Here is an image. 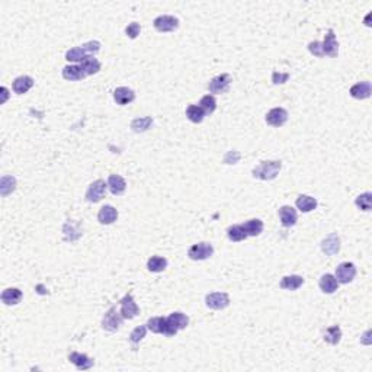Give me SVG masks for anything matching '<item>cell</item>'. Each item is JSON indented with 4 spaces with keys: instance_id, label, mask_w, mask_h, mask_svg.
Masks as SVG:
<instances>
[{
    "instance_id": "cell-1",
    "label": "cell",
    "mask_w": 372,
    "mask_h": 372,
    "mask_svg": "<svg viewBox=\"0 0 372 372\" xmlns=\"http://www.w3.org/2000/svg\"><path fill=\"white\" fill-rule=\"evenodd\" d=\"M282 169L281 160H269V162H260L259 166L253 169V176L260 181H272L275 179Z\"/></svg>"
},
{
    "instance_id": "cell-2",
    "label": "cell",
    "mask_w": 372,
    "mask_h": 372,
    "mask_svg": "<svg viewBox=\"0 0 372 372\" xmlns=\"http://www.w3.org/2000/svg\"><path fill=\"white\" fill-rule=\"evenodd\" d=\"M99 50H101V42L99 41H90V42H86L85 45H82V47L68 50L66 52V60L80 63L82 60H85L87 55H93Z\"/></svg>"
},
{
    "instance_id": "cell-3",
    "label": "cell",
    "mask_w": 372,
    "mask_h": 372,
    "mask_svg": "<svg viewBox=\"0 0 372 372\" xmlns=\"http://www.w3.org/2000/svg\"><path fill=\"white\" fill-rule=\"evenodd\" d=\"M122 320L124 317L121 316V313L117 311V307H111L103 316L102 327L108 332H117L122 324Z\"/></svg>"
},
{
    "instance_id": "cell-4",
    "label": "cell",
    "mask_w": 372,
    "mask_h": 372,
    "mask_svg": "<svg viewBox=\"0 0 372 372\" xmlns=\"http://www.w3.org/2000/svg\"><path fill=\"white\" fill-rule=\"evenodd\" d=\"M214 254V247H212V244H209V243H198V244H193L192 247H189V250H187V256H189V259H192V260H206V259H209L211 256Z\"/></svg>"
},
{
    "instance_id": "cell-5",
    "label": "cell",
    "mask_w": 372,
    "mask_h": 372,
    "mask_svg": "<svg viewBox=\"0 0 372 372\" xmlns=\"http://www.w3.org/2000/svg\"><path fill=\"white\" fill-rule=\"evenodd\" d=\"M106 187H108V184H105V181H102V179L95 181L93 184H90L89 187H87L86 201L92 203L99 202L102 198L105 196V193H106Z\"/></svg>"
},
{
    "instance_id": "cell-6",
    "label": "cell",
    "mask_w": 372,
    "mask_h": 372,
    "mask_svg": "<svg viewBox=\"0 0 372 372\" xmlns=\"http://www.w3.org/2000/svg\"><path fill=\"white\" fill-rule=\"evenodd\" d=\"M119 305H121L119 313H121V316H122L125 320L134 319L137 314L140 313V308H138V305H137V303L134 301V298H133L131 294H127V295L119 301Z\"/></svg>"
},
{
    "instance_id": "cell-7",
    "label": "cell",
    "mask_w": 372,
    "mask_h": 372,
    "mask_svg": "<svg viewBox=\"0 0 372 372\" xmlns=\"http://www.w3.org/2000/svg\"><path fill=\"white\" fill-rule=\"evenodd\" d=\"M205 304L211 310H224L230 305V297L225 292H211L206 295Z\"/></svg>"
},
{
    "instance_id": "cell-8",
    "label": "cell",
    "mask_w": 372,
    "mask_h": 372,
    "mask_svg": "<svg viewBox=\"0 0 372 372\" xmlns=\"http://www.w3.org/2000/svg\"><path fill=\"white\" fill-rule=\"evenodd\" d=\"M147 329L152 330L153 333H159V335H165V336H175L176 335L172 330L166 317H152L147 322Z\"/></svg>"
},
{
    "instance_id": "cell-9",
    "label": "cell",
    "mask_w": 372,
    "mask_h": 372,
    "mask_svg": "<svg viewBox=\"0 0 372 372\" xmlns=\"http://www.w3.org/2000/svg\"><path fill=\"white\" fill-rule=\"evenodd\" d=\"M356 266L351 262H343L336 268V279L339 284H349L355 279Z\"/></svg>"
},
{
    "instance_id": "cell-10",
    "label": "cell",
    "mask_w": 372,
    "mask_h": 372,
    "mask_svg": "<svg viewBox=\"0 0 372 372\" xmlns=\"http://www.w3.org/2000/svg\"><path fill=\"white\" fill-rule=\"evenodd\" d=\"M153 25H154L156 31H159V32H172L179 26V20H178V17L172 16V15H162V16H157L154 19Z\"/></svg>"
},
{
    "instance_id": "cell-11",
    "label": "cell",
    "mask_w": 372,
    "mask_h": 372,
    "mask_svg": "<svg viewBox=\"0 0 372 372\" xmlns=\"http://www.w3.org/2000/svg\"><path fill=\"white\" fill-rule=\"evenodd\" d=\"M231 76L228 73H222L220 76L214 77L209 83H208V89L211 93H225L228 89H230V85H231Z\"/></svg>"
},
{
    "instance_id": "cell-12",
    "label": "cell",
    "mask_w": 372,
    "mask_h": 372,
    "mask_svg": "<svg viewBox=\"0 0 372 372\" xmlns=\"http://www.w3.org/2000/svg\"><path fill=\"white\" fill-rule=\"evenodd\" d=\"M322 45L324 55H329V57H333V58L338 57L339 42L338 39H336V35H335L333 29H329L327 35H324V41L322 42Z\"/></svg>"
},
{
    "instance_id": "cell-13",
    "label": "cell",
    "mask_w": 372,
    "mask_h": 372,
    "mask_svg": "<svg viewBox=\"0 0 372 372\" xmlns=\"http://www.w3.org/2000/svg\"><path fill=\"white\" fill-rule=\"evenodd\" d=\"M288 121V111L284 108H273L266 114V122L272 127H282Z\"/></svg>"
},
{
    "instance_id": "cell-14",
    "label": "cell",
    "mask_w": 372,
    "mask_h": 372,
    "mask_svg": "<svg viewBox=\"0 0 372 372\" xmlns=\"http://www.w3.org/2000/svg\"><path fill=\"white\" fill-rule=\"evenodd\" d=\"M68 361L79 370V371H87L93 367V359H90L89 356L80 352H71L68 355Z\"/></svg>"
},
{
    "instance_id": "cell-15",
    "label": "cell",
    "mask_w": 372,
    "mask_h": 372,
    "mask_svg": "<svg viewBox=\"0 0 372 372\" xmlns=\"http://www.w3.org/2000/svg\"><path fill=\"white\" fill-rule=\"evenodd\" d=\"M322 250L323 253H326L327 256H335L336 253H339V250H340V238H339L336 233L327 236L323 240Z\"/></svg>"
},
{
    "instance_id": "cell-16",
    "label": "cell",
    "mask_w": 372,
    "mask_h": 372,
    "mask_svg": "<svg viewBox=\"0 0 372 372\" xmlns=\"http://www.w3.org/2000/svg\"><path fill=\"white\" fill-rule=\"evenodd\" d=\"M279 220L282 222L284 227H292L297 224V220H298V215H297V211L289 206V205H284L279 208Z\"/></svg>"
},
{
    "instance_id": "cell-17",
    "label": "cell",
    "mask_w": 372,
    "mask_h": 372,
    "mask_svg": "<svg viewBox=\"0 0 372 372\" xmlns=\"http://www.w3.org/2000/svg\"><path fill=\"white\" fill-rule=\"evenodd\" d=\"M118 218V211L117 208H114L112 205H105L102 206L98 212V221L103 224V225H109L112 222H115Z\"/></svg>"
},
{
    "instance_id": "cell-18",
    "label": "cell",
    "mask_w": 372,
    "mask_h": 372,
    "mask_svg": "<svg viewBox=\"0 0 372 372\" xmlns=\"http://www.w3.org/2000/svg\"><path fill=\"white\" fill-rule=\"evenodd\" d=\"M166 319H168V323H169V326L172 327V330L175 333H178L179 330H184L186 326L189 324L187 316L184 314V313H181V311L172 313L169 317H166Z\"/></svg>"
},
{
    "instance_id": "cell-19",
    "label": "cell",
    "mask_w": 372,
    "mask_h": 372,
    "mask_svg": "<svg viewBox=\"0 0 372 372\" xmlns=\"http://www.w3.org/2000/svg\"><path fill=\"white\" fill-rule=\"evenodd\" d=\"M372 93V86L370 82H359L351 87V96L355 99H368Z\"/></svg>"
},
{
    "instance_id": "cell-20",
    "label": "cell",
    "mask_w": 372,
    "mask_h": 372,
    "mask_svg": "<svg viewBox=\"0 0 372 372\" xmlns=\"http://www.w3.org/2000/svg\"><path fill=\"white\" fill-rule=\"evenodd\" d=\"M108 187L112 195H122L127 189V182L119 175H111L108 178Z\"/></svg>"
},
{
    "instance_id": "cell-21",
    "label": "cell",
    "mask_w": 372,
    "mask_h": 372,
    "mask_svg": "<svg viewBox=\"0 0 372 372\" xmlns=\"http://www.w3.org/2000/svg\"><path fill=\"white\" fill-rule=\"evenodd\" d=\"M114 99L118 105H128L136 99V93L130 87H118L114 92Z\"/></svg>"
},
{
    "instance_id": "cell-22",
    "label": "cell",
    "mask_w": 372,
    "mask_h": 372,
    "mask_svg": "<svg viewBox=\"0 0 372 372\" xmlns=\"http://www.w3.org/2000/svg\"><path fill=\"white\" fill-rule=\"evenodd\" d=\"M1 303L6 305H16L22 300V291L17 288H7L1 292Z\"/></svg>"
},
{
    "instance_id": "cell-23",
    "label": "cell",
    "mask_w": 372,
    "mask_h": 372,
    "mask_svg": "<svg viewBox=\"0 0 372 372\" xmlns=\"http://www.w3.org/2000/svg\"><path fill=\"white\" fill-rule=\"evenodd\" d=\"M319 287L322 289L324 294H333L336 292L339 288V282L336 279V276L330 275V273H326L320 278V282H319Z\"/></svg>"
},
{
    "instance_id": "cell-24",
    "label": "cell",
    "mask_w": 372,
    "mask_h": 372,
    "mask_svg": "<svg viewBox=\"0 0 372 372\" xmlns=\"http://www.w3.org/2000/svg\"><path fill=\"white\" fill-rule=\"evenodd\" d=\"M80 67H82V70L86 73V76H92V74L99 73V70H101V63H99V60L95 58L93 55H87L85 60L80 61Z\"/></svg>"
},
{
    "instance_id": "cell-25",
    "label": "cell",
    "mask_w": 372,
    "mask_h": 372,
    "mask_svg": "<svg viewBox=\"0 0 372 372\" xmlns=\"http://www.w3.org/2000/svg\"><path fill=\"white\" fill-rule=\"evenodd\" d=\"M32 86H34V79H32V77H29V76H20V77L15 79L12 87H13V92H15V93H17V95H23V93H26Z\"/></svg>"
},
{
    "instance_id": "cell-26",
    "label": "cell",
    "mask_w": 372,
    "mask_h": 372,
    "mask_svg": "<svg viewBox=\"0 0 372 372\" xmlns=\"http://www.w3.org/2000/svg\"><path fill=\"white\" fill-rule=\"evenodd\" d=\"M295 205L301 212H311L317 208V199L308 195H300L295 201Z\"/></svg>"
},
{
    "instance_id": "cell-27",
    "label": "cell",
    "mask_w": 372,
    "mask_h": 372,
    "mask_svg": "<svg viewBox=\"0 0 372 372\" xmlns=\"http://www.w3.org/2000/svg\"><path fill=\"white\" fill-rule=\"evenodd\" d=\"M63 77L70 82H77V80L85 79L86 73L82 70L80 66H66L63 68Z\"/></svg>"
},
{
    "instance_id": "cell-28",
    "label": "cell",
    "mask_w": 372,
    "mask_h": 372,
    "mask_svg": "<svg viewBox=\"0 0 372 372\" xmlns=\"http://www.w3.org/2000/svg\"><path fill=\"white\" fill-rule=\"evenodd\" d=\"M304 279L300 275H289V276H284L281 281V288L282 289H288V291H297L300 287H303Z\"/></svg>"
},
{
    "instance_id": "cell-29",
    "label": "cell",
    "mask_w": 372,
    "mask_h": 372,
    "mask_svg": "<svg viewBox=\"0 0 372 372\" xmlns=\"http://www.w3.org/2000/svg\"><path fill=\"white\" fill-rule=\"evenodd\" d=\"M241 227L244 228V231H246L247 237L249 236L256 237V236H259V234L263 231V221L259 220V218H253V220H249V221H246V222H243V224H241Z\"/></svg>"
},
{
    "instance_id": "cell-30",
    "label": "cell",
    "mask_w": 372,
    "mask_h": 372,
    "mask_svg": "<svg viewBox=\"0 0 372 372\" xmlns=\"http://www.w3.org/2000/svg\"><path fill=\"white\" fill-rule=\"evenodd\" d=\"M186 117L193 124H201L205 117V112L201 109L199 105H189L186 108Z\"/></svg>"
},
{
    "instance_id": "cell-31",
    "label": "cell",
    "mask_w": 372,
    "mask_h": 372,
    "mask_svg": "<svg viewBox=\"0 0 372 372\" xmlns=\"http://www.w3.org/2000/svg\"><path fill=\"white\" fill-rule=\"evenodd\" d=\"M147 268H149V271L154 272V273L163 272L168 268V259H165L162 256H153L147 262Z\"/></svg>"
},
{
    "instance_id": "cell-32",
    "label": "cell",
    "mask_w": 372,
    "mask_h": 372,
    "mask_svg": "<svg viewBox=\"0 0 372 372\" xmlns=\"http://www.w3.org/2000/svg\"><path fill=\"white\" fill-rule=\"evenodd\" d=\"M16 189V179L13 176H3L0 181V193L1 196H7Z\"/></svg>"
},
{
    "instance_id": "cell-33",
    "label": "cell",
    "mask_w": 372,
    "mask_h": 372,
    "mask_svg": "<svg viewBox=\"0 0 372 372\" xmlns=\"http://www.w3.org/2000/svg\"><path fill=\"white\" fill-rule=\"evenodd\" d=\"M153 125L152 117H143V118H136L131 122V128L136 133H144L147 131Z\"/></svg>"
},
{
    "instance_id": "cell-34",
    "label": "cell",
    "mask_w": 372,
    "mask_h": 372,
    "mask_svg": "<svg viewBox=\"0 0 372 372\" xmlns=\"http://www.w3.org/2000/svg\"><path fill=\"white\" fill-rule=\"evenodd\" d=\"M227 236L231 241H243L247 238V234L244 231V228L241 227V224H237V225H231L228 227L227 230Z\"/></svg>"
},
{
    "instance_id": "cell-35",
    "label": "cell",
    "mask_w": 372,
    "mask_h": 372,
    "mask_svg": "<svg viewBox=\"0 0 372 372\" xmlns=\"http://www.w3.org/2000/svg\"><path fill=\"white\" fill-rule=\"evenodd\" d=\"M340 339H342V330H340L339 326L329 327L326 330V333H324V340L327 343H330V345H338L339 342H340Z\"/></svg>"
},
{
    "instance_id": "cell-36",
    "label": "cell",
    "mask_w": 372,
    "mask_h": 372,
    "mask_svg": "<svg viewBox=\"0 0 372 372\" xmlns=\"http://www.w3.org/2000/svg\"><path fill=\"white\" fill-rule=\"evenodd\" d=\"M63 231L66 234V240L67 241H74V240H77L79 237L82 236V231H80L79 225H76L73 222H66Z\"/></svg>"
},
{
    "instance_id": "cell-37",
    "label": "cell",
    "mask_w": 372,
    "mask_h": 372,
    "mask_svg": "<svg viewBox=\"0 0 372 372\" xmlns=\"http://www.w3.org/2000/svg\"><path fill=\"white\" fill-rule=\"evenodd\" d=\"M199 106H201V109L205 112V115L206 114H212L217 109V101H215V98L212 95H205L202 99H201V102H199Z\"/></svg>"
},
{
    "instance_id": "cell-38",
    "label": "cell",
    "mask_w": 372,
    "mask_h": 372,
    "mask_svg": "<svg viewBox=\"0 0 372 372\" xmlns=\"http://www.w3.org/2000/svg\"><path fill=\"white\" fill-rule=\"evenodd\" d=\"M356 206L361 208L362 211H371L372 208V193L371 192H365L362 195H359L356 198Z\"/></svg>"
},
{
    "instance_id": "cell-39",
    "label": "cell",
    "mask_w": 372,
    "mask_h": 372,
    "mask_svg": "<svg viewBox=\"0 0 372 372\" xmlns=\"http://www.w3.org/2000/svg\"><path fill=\"white\" fill-rule=\"evenodd\" d=\"M147 324H144V326H138L136 327L133 332H131V335H130V340L137 345V343H140V340H143V339L146 338V333H147Z\"/></svg>"
},
{
    "instance_id": "cell-40",
    "label": "cell",
    "mask_w": 372,
    "mask_h": 372,
    "mask_svg": "<svg viewBox=\"0 0 372 372\" xmlns=\"http://www.w3.org/2000/svg\"><path fill=\"white\" fill-rule=\"evenodd\" d=\"M141 32V26H140V23H137V22H131L127 28H125V34L128 38H131V39H136L137 36L140 35Z\"/></svg>"
},
{
    "instance_id": "cell-41",
    "label": "cell",
    "mask_w": 372,
    "mask_h": 372,
    "mask_svg": "<svg viewBox=\"0 0 372 372\" xmlns=\"http://www.w3.org/2000/svg\"><path fill=\"white\" fill-rule=\"evenodd\" d=\"M288 79H289V73H278V71L272 73V83L273 85H284V83H287Z\"/></svg>"
},
{
    "instance_id": "cell-42",
    "label": "cell",
    "mask_w": 372,
    "mask_h": 372,
    "mask_svg": "<svg viewBox=\"0 0 372 372\" xmlns=\"http://www.w3.org/2000/svg\"><path fill=\"white\" fill-rule=\"evenodd\" d=\"M308 51H310L313 55H316V57H323V55H324V52H323V45L320 41H313V42H310V44H308Z\"/></svg>"
},
{
    "instance_id": "cell-43",
    "label": "cell",
    "mask_w": 372,
    "mask_h": 372,
    "mask_svg": "<svg viewBox=\"0 0 372 372\" xmlns=\"http://www.w3.org/2000/svg\"><path fill=\"white\" fill-rule=\"evenodd\" d=\"M240 153L238 152H228L224 157V163L225 165H236L237 162L240 160Z\"/></svg>"
}]
</instances>
